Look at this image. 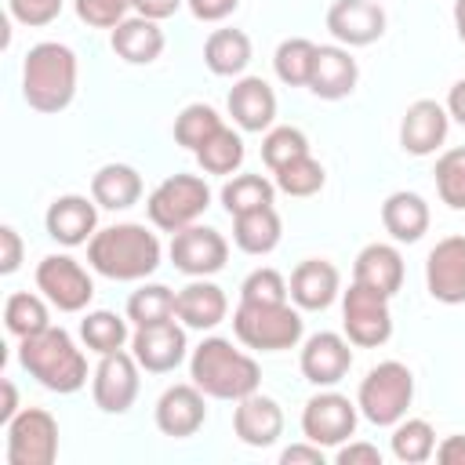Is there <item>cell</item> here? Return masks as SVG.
Returning a JSON list of instances; mask_svg holds the SVG:
<instances>
[{
  "label": "cell",
  "instance_id": "32",
  "mask_svg": "<svg viewBox=\"0 0 465 465\" xmlns=\"http://www.w3.org/2000/svg\"><path fill=\"white\" fill-rule=\"evenodd\" d=\"M392 458L403 465H421L436 454V429L425 418H400L389 436Z\"/></svg>",
  "mask_w": 465,
  "mask_h": 465
},
{
  "label": "cell",
  "instance_id": "33",
  "mask_svg": "<svg viewBox=\"0 0 465 465\" xmlns=\"http://www.w3.org/2000/svg\"><path fill=\"white\" fill-rule=\"evenodd\" d=\"M272 200H276V182H269L265 174H236L232 182L222 185V203L232 218L243 211L272 207Z\"/></svg>",
  "mask_w": 465,
  "mask_h": 465
},
{
  "label": "cell",
  "instance_id": "10",
  "mask_svg": "<svg viewBox=\"0 0 465 465\" xmlns=\"http://www.w3.org/2000/svg\"><path fill=\"white\" fill-rule=\"evenodd\" d=\"M36 291L58 312H80L94 298V280L73 254H47L36 265Z\"/></svg>",
  "mask_w": 465,
  "mask_h": 465
},
{
  "label": "cell",
  "instance_id": "43",
  "mask_svg": "<svg viewBox=\"0 0 465 465\" xmlns=\"http://www.w3.org/2000/svg\"><path fill=\"white\" fill-rule=\"evenodd\" d=\"M287 280L276 269H254L243 283H240V302H287Z\"/></svg>",
  "mask_w": 465,
  "mask_h": 465
},
{
  "label": "cell",
  "instance_id": "41",
  "mask_svg": "<svg viewBox=\"0 0 465 465\" xmlns=\"http://www.w3.org/2000/svg\"><path fill=\"white\" fill-rule=\"evenodd\" d=\"M436 193L450 211H465V145H454L436 160Z\"/></svg>",
  "mask_w": 465,
  "mask_h": 465
},
{
  "label": "cell",
  "instance_id": "19",
  "mask_svg": "<svg viewBox=\"0 0 465 465\" xmlns=\"http://www.w3.org/2000/svg\"><path fill=\"white\" fill-rule=\"evenodd\" d=\"M207 421V403H203V389L196 381H182L163 389V396L156 400V429L163 436L185 440L196 436Z\"/></svg>",
  "mask_w": 465,
  "mask_h": 465
},
{
  "label": "cell",
  "instance_id": "47",
  "mask_svg": "<svg viewBox=\"0 0 465 465\" xmlns=\"http://www.w3.org/2000/svg\"><path fill=\"white\" fill-rule=\"evenodd\" d=\"M0 247H4V251H0V272L11 276V272L22 265V236H18L11 225H4V229H0Z\"/></svg>",
  "mask_w": 465,
  "mask_h": 465
},
{
  "label": "cell",
  "instance_id": "11",
  "mask_svg": "<svg viewBox=\"0 0 465 465\" xmlns=\"http://www.w3.org/2000/svg\"><path fill=\"white\" fill-rule=\"evenodd\" d=\"M138 360L134 352H105L94 367V378H91V396H94V407L105 411V414H127L131 403L138 400V389H142V378H138Z\"/></svg>",
  "mask_w": 465,
  "mask_h": 465
},
{
  "label": "cell",
  "instance_id": "52",
  "mask_svg": "<svg viewBox=\"0 0 465 465\" xmlns=\"http://www.w3.org/2000/svg\"><path fill=\"white\" fill-rule=\"evenodd\" d=\"M447 113H450V120H458L465 127V76L447 91Z\"/></svg>",
  "mask_w": 465,
  "mask_h": 465
},
{
  "label": "cell",
  "instance_id": "26",
  "mask_svg": "<svg viewBox=\"0 0 465 465\" xmlns=\"http://www.w3.org/2000/svg\"><path fill=\"white\" fill-rule=\"evenodd\" d=\"M109 44H113L116 58H124L131 65H149L163 51V29H160V22H153L145 15H134V18H124L113 29Z\"/></svg>",
  "mask_w": 465,
  "mask_h": 465
},
{
  "label": "cell",
  "instance_id": "54",
  "mask_svg": "<svg viewBox=\"0 0 465 465\" xmlns=\"http://www.w3.org/2000/svg\"><path fill=\"white\" fill-rule=\"evenodd\" d=\"M454 29H458V40L465 44V0H454Z\"/></svg>",
  "mask_w": 465,
  "mask_h": 465
},
{
  "label": "cell",
  "instance_id": "3",
  "mask_svg": "<svg viewBox=\"0 0 465 465\" xmlns=\"http://www.w3.org/2000/svg\"><path fill=\"white\" fill-rule=\"evenodd\" d=\"M76 94V54L58 40L33 44L22 62V98L36 113H62Z\"/></svg>",
  "mask_w": 465,
  "mask_h": 465
},
{
  "label": "cell",
  "instance_id": "5",
  "mask_svg": "<svg viewBox=\"0 0 465 465\" xmlns=\"http://www.w3.org/2000/svg\"><path fill=\"white\" fill-rule=\"evenodd\" d=\"M305 320L291 302H240L232 309V334L258 352H283L302 341Z\"/></svg>",
  "mask_w": 465,
  "mask_h": 465
},
{
  "label": "cell",
  "instance_id": "18",
  "mask_svg": "<svg viewBox=\"0 0 465 465\" xmlns=\"http://www.w3.org/2000/svg\"><path fill=\"white\" fill-rule=\"evenodd\" d=\"M447 127H450L447 105H440L436 98H418L407 105L400 120V145L411 156H432L447 142Z\"/></svg>",
  "mask_w": 465,
  "mask_h": 465
},
{
  "label": "cell",
  "instance_id": "45",
  "mask_svg": "<svg viewBox=\"0 0 465 465\" xmlns=\"http://www.w3.org/2000/svg\"><path fill=\"white\" fill-rule=\"evenodd\" d=\"M62 4H65V0H7L11 18L22 22V25H29V29L51 25V22L62 15Z\"/></svg>",
  "mask_w": 465,
  "mask_h": 465
},
{
  "label": "cell",
  "instance_id": "17",
  "mask_svg": "<svg viewBox=\"0 0 465 465\" xmlns=\"http://www.w3.org/2000/svg\"><path fill=\"white\" fill-rule=\"evenodd\" d=\"M352 341H345L341 334L334 331H320L312 334L305 345H302V356H298V367L305 374V381H312L316 389H331L338 385L349 367H352Z\"/></svg>",
  "mask_w": 465,
  "mask_h": 465
},
{
  "label": "cell",
  "instance_id": "1",
  "mask_svg": "<svg viewBox=\"0 0 465 465\" xmlns=\"http://www.w3.org/2000/svg\"><path fill=\"white\" fill-rule=\"evenodd\" d=\"M87 262L105 280H145L160 269V240L138 222H120L87 240Z\"/></svg>",
  "mask_w": 465,
  "mask_h": 465
},
{
  "label": "cell",
  "instance_id": "6",
  "mask_svg": "<svg viewBox=\"0 0 465 465\" xmlns=\"http://www.w3.org/2000/svg\"><path fill=\"white\" fill-rule=\"evenodd\" d=\"M414 400V374L407 363L400 360H385L374 363L356 392V407L371 425H396L400 418H407V407Z\"/></svg>",
  "mask_w": 465,
  "mask_h": 465
},
{
  "label": "cell",
  "instance_id": "42",
  "mask_svg": "<svg viewBox=\"0 0 465 465\" xmlns=\"http://www.w3.org/2000/svg\"><path fill=\"white\" fill-rule=\"evenodd\" d=\"M305 153H309V138L298 127H269L262 138V160L269 171H276V167H283Z\"/></svg>",
  "mask_w": 465,
  "mask_h": 465
},
{
  "label": "cell",
  "instance_id": "13",
  "mask_svg": "<svg viewBox=\"0 0 465 465\" xmlns=\"http://www.w3.org/2000/svg\"><path fill=\"white\" fill-rule=\"evenodd\" d=\"M171 262L185 276H214L229 262V243L211 225H185L171 232Z\"/></svg>",
  "mask_w": 465,
  "mask_h": 465
},
{
  "label": "cell",
  "instance_id": "8",
  "mask_svg": "<svg viewBox=\"0 0 465 465\" xmlns=\"http://www.w3.org/2000/svg\"><path fill=\"white\" fill-rule=\"evenodd\" d=\"M341 327L345 338L360 349H378L392 338V312H389V294L363 287V283H349V291L341 294Z\"/></svg>",
  "mask_w": 465,
  "mask_h": 465
},
{
  "label": "cell",
  "instance_id": "53",
  "mask_svg": "<svg viewBox=\"0 0 465 465\" xmlns=\"http://www.w3.org/2000/svg\"><path fill=\"white\" fill-rule=\"evenodd\" d=\"M0 392H4V403H0V425H7L15 414H18V392H15V381H0Z\"/></svg>",
  "mask_w": 465,
  "mask_h": 465
},
{
  "label": "cell",
  "instance_id": "2",
  "mask_svg": "<svg viewBox=\"0 0 465 465\" xmlns=\"http://www.w3.org/2000/svg\"><path fill=\"white\" fill-rule=\"evenodd\" d=\"M189 378L203 389L211 400H243L258 392L262 371L254 356L240 352L229 338H203L189 356Z\"/></svg>",
  "mask_w": 465,
  "mask_h": 465
},
{
  "label": "cell",
  "instance_id": "4",
  "mask_svg": "<svg viewBox=\"0 0 465 465\" xmlns=\"http://www.w3.org/2000/svg\"><path fill=\"white\" fill-rule=\"evenodd\" d=\"M18 363L51 392H76L87 381V356L76 349L69 331L47 327L33 338H22L18 345Z\"/></svg>",
  "mask_w": 465,
  "mask_h": 465
},
{
  "label": "cell",
  "instance_id": "14",
  "mask_svg": "<svg viewBox=\"0 0 465 465\" xmlns=\"http://www.w3.org/2000/svg\"><path fill=\"white\" fill-rule=\"evenodd\" d=\"M185 327L171 320H160V323H145V327H134L131 334V352L138 360L142 371L149 374H167L174 371L182 360H185Z\"/></svg>",
  "mask_w": 465,
  "mask_h": 465
},
{
  "label": "cell",
  "instance_id": "51",
  "mask_svg": "<svg viewBox=\"0 0 465 465\" xmlns=\"http://www.w3.org/2000/svg\"><path fill=\"white\" fill-rule=\"evenodd\" d=\"M178 7H182V0H134V11L145 15V18H153V22L171 18Z\"/></svg>",
  "mask_w": 465,
  "mask_h": 465
},
{
  "label": "cell",
  "instance_id": "44",
  "mask_svg": "<svg viewBox=\"0 0 465 465\" xmlns=\"http://www.w3.org/2000/svg\"><path fill=\"white\" fill-rule=\"evenodd\" d=\"M131 7L134 0H76V18L94 29H116Z\"/></svg>",
  "mask_w": 465,
  "mask_h": 465
},
{
  "label": "cell",
  "instance_id": "34",
  "mask_svg": "<svg viewBox=\"0 0 465 465\" xmlns=\"http://www.w3.org/2000/svg\"><path fill=\"white\" fill-rule=\"evenodd\" d=\"M4 323L15 338H33L40 331L51 327V316H47V305H44V294H29V291H15L7 294L4 302Z\"/></svg>",
  "mask_w": 465,
  "mask_h": 465
},
{
  "label": "cell",
  "instance_id": "25",
  "mask_svg": "<svg viewBox=\"0 0 465 465\" xmlns=\"http://www.w3.org/2000/svg\"><path fill=\"white\" fill-rule=\"evenodd\" d=\"M229 116L240 131H269L276 120V94L262 76H240L229 91Z\"/></svg>",
  "mask_w": 465,
  "mask_h": 465
},
{
  "label": "cell",
  "instance_id": "35",
  "mask_svg": "<svg viewBox=\"0 0 465 465\" xmlns=\"http://www.w3.org/2000/svg\"><path fill=\"white\" fill-rule=\"evenodd\" d=\"M243 156H247L243 138H240L232 127L214 131V134L196 149V163H200L207 174H232V171L243 163Z\"/></svg>",
  "mask_w": 465,
  "mask_h": 465
},
{
  "label": "cell",
  "instance_id": "9",
  "mask_svg": "<svg viewBox=\"0 0 465 465\" xmlns=\"http://www.w3.org/2000/svg\"><path fill=\"white\" fill-rule=\"evenodd\" d=\"M4 429H7V465H51L58 458V421L51 411L25 407Z\"/></svg>",
  "mask_w": 465,
  "mask_h": 465
},
{
  "label": "cell",
  "instance_id": "7",
  "mask_svg": "<svg viewBox=\"0 0 465 465\" xmlns=\"http://www.w3.org/2000/svg\"><path fill=\"white\" fill-rule=\"evenodd\" d=\"M207 203H211V189L200 174H171L149 193L145 214L156 229L178 232L185 225H196V218L207 211Z\"/></svg>",
  "mask_w": 465,
  "mask_h": 465
},
{
  "label": "cell",
  "instance_id": "38",
  "mask_svg": "<svg viewBox=\"0 0 465 465\" xmlns=\"http://www.w3.org/2000/svg\"><path fill=\"white\" fill-rule=\"evenodd\" d=\"M225 124H222V116L207 105V102H193V105H185L178 116H174V142L182 145V149H189V153H196L214 131H222Z\"/></svg>",
  "mask_w": 465,
  "mask_h": 465
},
{
  "label": "cell",
  "instance_id": "49",
  "mask_svg": "<svg viewBox=\"0 0 465 465\" xmlns=\"http://www.w3.org/2000/svg\"><path fill=\"white\" fill-rule=\"evenodd\" d=\"M283 465H323V447L305 440V443H291L283 454H280Z\"/></svg>",
  "mask_w": 465,
  "mask_h": 465
},
{
  "label": "cell",
  "instance_id": "15",
  "mask_svg": "<svg viewBox=\"0 0 465 465\" xmlns=\"http://www.w3.org/2000/svg\"><path fill=\"white\" fill-rule=\"evenodd\" d=\"M327 33L341 47H367L385 33V11L378 0H334L327 7Z\"/></svg>",
  "mask_w": 465,
  "mask_h": 465
},
{
  "label": "cell",
  "instance_id": "16",
  "mask_svg": "<svg viewBox=\"0 0 465 465\" xmlns=\"http://www.w3.org/2000/svg\"><path fill=\"white\" fill-rule=\"evenodd\" d=\"M425 287L443 305L465 302V236H443L425 258Z\"/></svg>",
  "mask_w": 465,
  "mask_h": 465
},
{
  "label": "cell",
  "instance_id": "24",
  "mask_svg": "<svg viewBox=\"0 0 465 465\" xmlns=\"http://www.w3.org/2000/svg\"><path fill=\"white\" fill-rule=\"evenodd\" d=\"M174 316L193 327V331H214L225 316H229V298L218 283L196 276L193 283H185L174 298Z\"/></svg>",
  "mask_w": 465,
  "mask_h": 465
},
{
  "label": "cell",
  "instance_id": "36",
  "mask_svg": "<svg viewBox=\"0 0 465 465\" xmlns=\"http://www.w3.org/2000/svg\"><path fill=\"white\" fill-rule=\"evenodd\" d=\"M80 338H84V345H87L91 352H98V356L116 352V349H124V341H127V320L116 316V312H109V309H94V312H87V316L80 320Z\"/></svg>",
  "mask_w": 465,
  "mask_h": 465
},
{
  "label": "cell",
  "instance_id": "22",
  "mask_svg": "<svg viewBox=\"0 0 465 465\" xmlns=\"http://www.w3.org/2000/svg\"><path fill=\"white\" fill-rule=\"evenodd\" d=\"M232 432L247 447H272L283 436V411H280V403L272 396H262V392H251V396L236 400Z\"/></svg>",
  "mask_w": 465,
  "mask_h": 465
},
{
  "label": "cell",
  "instance_id": "50",
  "mask_svg": "<svg viewBox=\"0 0 465 465\" xmlns=\"http://www.w3.org/2000/svg\"><path fill=\"white\" fill-rule=\"evenodd\" d=\"M436 461L440 465H465V436H447L436 443Z\"/></svg>",
  "mask_w": 465,
  "mask_h": 465
},
{
  "label": "cell",
  "instance_id": "31",
  "mask_svg": "<svg viewBox=\"0 0 465 465\" xmlns=\"http://www.w3.org/2000/svg\"><path fill=\"white\" fill-rule=\"evenodd\" d=\"M280 214L276 207H258V211H243L232 218V243L243 254H269L280 243Z\"/></svg>",
  "mask_w": 465,
  "mask_h": 465
},
{
  "label": "cell",
  "instance_id": "39",
  "mask_svg": "<svg viewBox=\"0 0 465 465\" xmlns=\"http://www.w3.org/2000/svg\"><path fill=\"white\" fill-rule=\"evenodd\" d=\"M174 291L163 287V283H142L131 298H127V320L134 327H145V323H160V320H171L174 316Z\"/></svg>",
  "mask_w": 465,
  "mask_h": 465
},
{
  "label": "cell",
  "instance_id": "23",
  "mask_svg": "<svg viewBox=\"0 0 465 465\" xmlns=\"http://www.w3.org/2000/svg\"><path fill=\"white\" fill-rule=\"evenodd\" d=\"M338 287H341V276H338V269L327 258H305V262H298L294 272H291V283H287L291 302L298 309H309V312L327 309L338 298Z\"/></svg>",
  "mask_w": 465,
  "mask_h": 465
},
{
  "label": "cell",
  "instance_id": "46",
  "mask_svg": "<svg viewBox=\"0 0 465 465\" xmlns=\"http://www.w3.org/2000/svg\"><path fill=\"white\" fill-rule=\"evenodd\" d=\"M334 461H338V465H381V450H378L374 443H363V440L352 443V440H349V443L338 447Z\"/></svg>",
  "mask_w": 465,
  "mask_h": 465
},
{
  "label": "cell",
  "instance_id": "20",
  "mask_svg": "<svg viewBox=\"0 0 465 465\" xmlns=\"http://www.w3.org/2000/svg\"><path fill=\"white\" fill-rule=\"evenodd\" d=\"M360 80V65L349 54V47L341 44H316V58H312V73H309V91L323 102H341L356 91Z\"/></svg>",
  "mask_w": 465,
  "mask_h": 465
},
{
  "label": "cell",
  "instance_id": "28",
  "mask_svg": "<svg viewBox=\"0 0 465 465\" xmlns=\"http://www.w3.org/2000/svg\"><path fill=\"white\" fill-rule=\"evenodd\" d=\"M352 280L392 298L403 287V258H400V251L392 243H367L352 262Z\"/></svg>",
  "mask_w": 465,
  "mask_h": 465
},
{
  "label": "cell",
  "instance_id": "21",
  "mask_svg": "<svg viewBox=\"0 0 465 465\" xmlns=\"http://www.w3.org/2000/svg\"><path fill=\"white\" fill-rule=\"evenodd\" d=\"M44 225H47V236L62 247H80L87 243L94 232H98V203L87 200V196H76V193H65L58 196L47 214H44Z\"/></svg>",
  "mask_w": 465,
  "mask_h": 465
},
{
  "label": "cell",
  "instance_id": "29",
  "mask_svg": "<svg viewBox=\"0 0 465 465\" xmlns=\"http://www.w3.org/2000/svg\"><path fill=\"white\" fill-rule=\"evenodd\" d=\"M91 200L105 211H127L142 200V174L131 163H105L91 178Z\"/></svg>",
  "mask_w": 465,
  "mask_h": 465
},
{
  "label": "cell",
  "instance_id": "55",
  "mask_svg": "<svg viewBox=\"0 0 465 465\" xmlns=\"http://www.w3.org/2000/svg\"><path fill=\"white\" fill-rule=\"evenodd\" d=\"M378 4H381V0H378Z\"/></svg>",
  "mask_w": 465,
  "mask_h": 465
},
{
  "label": "cell",
  "instance_id": "12",
  "mask_svg": "<svg viewBox=\"0 0 465 465\" xmlns=\"http://www.w3.org/2000/svg\"><path fill=\"white\" fill-rule=\"evenodd\" d=\"M356 418H360V407L349 396L327 389V392H316L312 400H305L302 432H305V440H312L320 447H341L356 432Z\"/></svg>",
  "mask_w": 465,
  "mask_h": 465
},
{
  "label": "cell",
  "instance_id": "40",
  "mask_svg": "<svg viewBox=\"0 0 465 465\" xmlns=\"http://www.w3.org/2000/svg\"><path fill=\"white\" fill-rule=\"evenodd\" d=\"M272 182H276V189L287 193V196H312V193L323 189L327 174H323V163L312 160V153H305V156H298V160L276 167V171H272Z\"/></svg>",
  "mask_w": 465,
  "mask_h": 465
},
{
  "label": "cell",
  "instance_id": "48",
  "mask_svg": "<svg viewBox=\"0 0 465 465\" xmlns=\"http://www.w3.org/2000/svg\"><path fill=\"white\" fill-rule=\"evenodd\" d=\"M185 4H189L193 18H200V22H222L240 7V0H185Z\"/></svg>",
  "mask_w": 465,
  "mask_h": 465
},
{
  "label": "cell",
  "instance_id": "30",
  "mask_svg": "<svg viewBox=\"0 0 465 465\" xmlns=\"http://www.w3.org/2000/svg\"><path fill=\"white\" fill-rule=\"evenodd\" d=\"M251 62V36L243 29H214L203 40V65L214 76H240Z\"/></svg>",
  "mask_w": 465,
  "mask_h": 465
},
{
  "label": "cell",
  "instance_id": "37",
  "mask_svg": "<svg viewBox=\"0 0 465 465\" xmlns=\"http://www.w3.org/2000/svg\"><path fill=\"white\" fill-rule=\"evenodd\" d=\"M312 58H316V44L305 36H291L276 47L272 54V69L287 87H309V73H312Z\"/></svg>",
  "mask_w": 465,
  "mask_h": 465
},
{
  "label": "cell",
  "instance_id": "27",
  "mask_svg": "<svg viewBox=\"0 0 465 465\" xmlns=\"http://www.w3.org/2000/svg\"><path fill=\"white\" fill-rule=\"evenodd\" d=\"M381 225L396 243H418L429 232V203H425V196H418L411 189H400V193L385 196Z\"/></svg>",
  "mask_w": 465,
  "mask_h": 465
}]
</instances>
